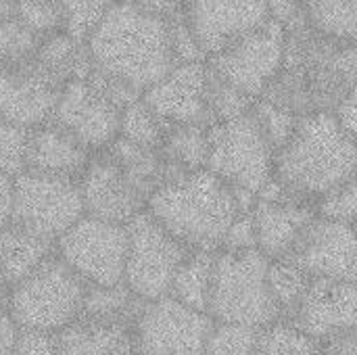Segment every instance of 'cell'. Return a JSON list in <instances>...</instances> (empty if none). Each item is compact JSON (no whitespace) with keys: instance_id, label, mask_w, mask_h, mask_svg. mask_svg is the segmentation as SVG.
Returning <instances> with one entry per match:
<instances>
[{"instance_id":"cell-1","label":"cell","mask_w":357,"mask_h":355,"mask_svg":"<svg viewBox=\"0 0 357 355\" xmlns=\"http://www.w3.org/2000/svg\"><path fill=\"white\" fill-rule=\"evenodd\" d=\"M356 42L324 36L307 23L287 29L282 65L261 98L295 115L333 113L356 90Z\"/></svg>"},{"instance_id":"cell-2","label":"cell","mask_w":357,"mask_h":355,"mask_svg":"<svg viewBox=\"0 0 357 355\" xmlns=\"http://www.w3.org/2000/svg\"><path fill=\"white\" fill-rule=\"evenodd\" d=\"M90 65L121 80L140 94L176 65L167 17L115 0L86 38Z\"/></svg>"},{"instance_id":"cell-3","label":"cell","mask_w":357,"mask_h":355,"mask_svg":"<svg viewBox=\"0 0 357 355\" xmlns=\"http://www.w3.org/2000/svg\"><path fill=\"white\" fill-rule=\"evenodd\" d=\"M356 138L331 111L299 115L289 140L274 153L272 178L284 197L316 205L335 186L356 178Z\"/></svg>"},{"instance_id":"cell-4","label":"cell","mask_w":357,"mask_h":355,"mask_svg":"<svg viewBox=\"0 0 357 355\" xmlns=\"http://www.w3.org/2000/svg\"><path fill=\"white\" fill-rule=\"evenodd\" d=\"M146 211L188 249L218 251L238 205L232 188L203 167L157 186Z\"/></svg>"},{"instance_id":"cell-5","label":"cell","mask_w":357,"mask_h":355,"mask_svg":"<svg viewBox=\"0 0 357 355\" xmlns=\"http://www.w3.org/2000/svg\"><path fill=\"white\" fill-rule=\"evenodd\" d=\"M270 259L259 249H218L207 314L213 322L261 328L280 318L268 289Z\"/></svg>"},{"instance_id":"cell-6","label":"cell","mask_w":357,"mask_h":355,"mask_svg":"<svg viewBox=\"0 0 357 355\" xmlns=\"http://www.w3.org/2000/svg\"><path fill=\"white\" fill-rule=\"evenodd\" d=\"M86 285L52 253L8 291L6 310L21 328L56 333L77 318Z\"/></svg>"},{"instance_id":"cell-7","label":"cell","mask_w":357,"mask_h":355,"mask_svg":"<svg viewBox=\"0 0 357 355\" xmlns=\"http://www.w3.org/2000/svg\"><path fill=\"white\" fill-rule=\"evenodd\" d=\"M274 146L247 111L209 126V155L205 167L228 186L257 195L274 169Z\"/></svg>"},{"instance_id":"cell-8","label":"cell","mask_w":357,"mask_h":355,"mask_svg":"<svg viewBox=\"0 0 357 355\" xmlns=\"http://www.w3.org/2000/svg\"><path fill=\"white\" fill-rule=\"evenodd\" d=\"M84 216L77 178L23 169L13 176L10 222L56 241Z\"/></svg>"},{"instance_id":"cell-9","label":"cell","mask_w":357,"mask_h":355,"mask_svg":"<svg viewBox=\"0 0 357 355\" xmlns=\"http://www.w3.org/2000/svg\"><path fill=\"white\" fill-rule=\"evenodd\" d=\"M126 230L128 253L123 282L144 301L165 297L178 266L190 249L169 234L146 209L126 222Z\"/></svg>"},{"instance_id":"cell-10","label":"cell","mask_w":357,"mask_h":355,"mask_svg":"<svg viewBox=\"0 0 357 355\" xmlns=\"http://www.w3.org/2000/svg\"><path fill=\"white\" fill-rule=\"evenodd\" d=\"M54 253L88 285L123 282L128 253L126 224L82 216L56 241Z\"/></svg>"},{"instance_id":"cell-11","label":"cell","mask_w":357,"mask_h":355,"mask_svg":"<svg viewBox=\"0 0 357 355\" xmlns=\"http://www.w3.org/2000/svg\"><path fill=\"white\" fill-rule=\"evenodd\" d=\"M287 29L268 19L205 59L207 67L251 98H259L282 65Z\"/></svg>"},{"instance_id":"cell-12","label":"cell","mask_w":357,"mask_h":355,"mask_svg":"<svg viewBox=\"0 0 357 355\" xmlns=\"http://www.w3.org/2000/svg\"><path fill=\"white\" fill-rule=\"evenodd\" d=\"M213 324L169 295L146 301L134 324V355H205Z\"/></svg>"},{"instance_id":"cell-13","label":"cell","mask_w":357,"mask_h":355,"mask_svg":"<svg viewBox=\"0 0 357 355\" xmlns=\"http://www.w3.org/2000/svg\"><path fill=\"white\" fill-rule=\"evenodd\" d=\"M121 109L94 90L84 77L69 80L48 121L69 132L88 151H102L119 136Z\"/></svg>"},{"instance_id":"cell-14","label":"cell","mask_w":357,"mask_h":355,"mask_svg":"<svg viewBox=\"0 0 357 355\" xmlns=\"http://www.w3.org/2000/svg\"><path fill=\"white\" fill-rule=\"evenodd\" d=\"M282 259H291L312 278L357 280V249L354 224L326 220L314 216L291 253Z\"/></svg>"},{"instance_id":"cell-15","label":"cell","mask_w":357,"mask_h":355,"mask_svg":"<svg viewBox=\"0 0 357 355\" xmlns=\"http://www.w3.org/2000/svg\"><path fill=\"white\" fill-rule=\"evenodd\" d=\"M77 186L86 216L126 224L146 209L149 197L130 180L107 149L90 155L77 178Z\"/></svg>"},{"instance_id":"cell-16","label":"cell","mask_w":357,"mask_h":355,"mask_svg":"<svg viewBox=\"0 0 357 355\" xmlns=\"http://www.w3.org/2000/svg\"><path fill=\"white\" fill-rule=\"evenodd\" d=\"M63 86L31 54L0 71V117L27 130L36 128L50 119Z\"/></svg>"},{"instance_id":"cell-17","label":"cell","mask_w":357,"mask_h":355,"mask_svg":"<svg viewBox=\"0 0 357 355\" xmlns=\"http://www.w3.org/2000/svg\"><path fill=\"white\" fill-rule=\"evenodd\" d=\"M184 17L199 48L209 56L238 36L264 25L270 10L266 0H188Z\"/></svg>"},{"instance_id":"cell-18","label":"cell","mask_w":357,"mask_h":355,"mask_svg":"<svg viewBox=\"0 0 357 355\" xmlns=\"http://www.w3.org/2000/svg\"><path fill=\"white\" fill-rule=\"evenodd\" d=\"M289 322L318 341L354 331L357 328L356 282L312 278Z\"/></svg>"},{"instance_id":"cell-19","label":"cell","mask_w":357,"mask_h":355,"mask_svg":"<svg viewBox=\"0 0 357 355\" xmlns=\"http://www.w3.org/2000/svg\"><path fill=\"white\" fill-rule=\"evenodd\" d=\"M205 61L180 63L163 80L146 88L140 98L167 128L180 123L211 126L205 105Z\"/></svg>"},{"instance_id":"cell-20","label":"cell","mask_w":357,"mask_h":355,"mask_svg":"<svg viewBox=\"0 0 357 355\" xmlns=\"http://www.w3.org/2000/svg\"><path fill=\"white\" fill-rule=\"evenodd\" d=\"M316 216L314 207L289 197L255 199L251 218L255 226L257 249L268 259H282L291 253L305 224Z\"/></svg>"},{"instance_id":"cell-21","label":"cell","mask_w":357,"mask_h":355,"mask_svg":"<svg viewBox=\"0 0 357 355\" xmlns=\"http://www.w3.org/2000/svg\"><path fill=\"white\" fill-rule=\"evenodd\" d=\"M90 155L92 151L52 121H44L27 130L25 169L79 178Z\"/></svg>"},{"instance_id":"cell-22","label":"cell","mask_w":357,"mask_h":355,"mask_svg":"<svg viewBox=\"0 0 357 355\" xmlns=\"http://www.w3.org/2000/svg\"><path fill=\"white\" fill-rule=\"evenodd\" d=\"M54 335L61 355H134V326L126 322L79 314Z\"/></svg>"},{"instance_id":"cell-23","label":"cell","mask_w":357,"mask_h":355,"mask_svg":"<svg viewBox=\"0 0 357 355\" xmlns=\"http://www.w3.org/2000/svg\"><path fill=\"white\" fill-rule=\"evenodd\" d=\"M52 253L54 241L8 222L0 228V287L10 291Z\"/></svg>"},{"instance_id":"cell-24","label":"cell","mask_w":357,"mask_h":355,"mask_svg":"<svg viewBox=\"0 0 357 355\" xmlns=\"http://www.w3.org/2000/svg\"><path fill=\"white\" fill-rule=\"evenodd\" d=\"M33 61L61 84H67L73 77H84L90 69L86 44L77 42L63 29L40 36Z\"/></svg>"},{"instance_id":"cell-25","label":"cell","mask_w":357,"mask_h":355,"mask_svg":"<svg viewBox=\"0 0 357 355\" xmlns=\"http://www.w3.org/2000/svg\"><path fill=\"white\" fill-rule=\"evenodd\" d=\"M159 151L174 178L195 169H203L209 155V126L203 123L169 126L165 130Z\"/></svg>"},{"instance_id":"cell-26","label":"cell","mask_w":357,"mask_h":355,"mask_svg":"<svg viewBox=\"0 0 357 355\" xmlns=\"http://www.w3.org/2000/svg\"><path fill=\"white\" fill-rule=\"evenodd\" d=\"M107 151L115 157V161L123 167V172L130 176V180L146 195L151 197V192L161 186L163 182L172 180V172L161 155L159 149L155 146H142V144H134L121 136H117Z\"/></svg>"},{"instance_id":"cell-27","label":"cell","mask_w":357,"mask_h":355,"mask_svg":"<svg viewBox=\"0 0 357 355\" xmlns=\"http://www.w3.org/2000/svg\"><path fill=\"white\" fill-rule=\"evenodd\" d=\"M213 257H215V251L190 249L184 262L178 266L167 295L186 308L207 314Z\"/></svg>"},{"instance_id":"cell-28","label":"cell","mask_w":357,"mask_h":355,"mask_svg":"<svg viewBox=\"0 0 357 355\" xmlns=\"http://www.w3.org/2000/svg\"><path fill=\"white\" fill-rule=\"evenodd\" d=\"M144 299H140L126 282H117L111 287H100V285H86V295L79 314L82 316H92V318H105V320H115V322H126V324H136ZM77 314V316H79Z\"/></svg>"},{"instance_id":"cell-29","label":"cell","mask_w":357,"mask_h":355,"mask_svg":"<svg viewBox=\"0 0 357 355\" xmlns=\"http://www.w3.org/2000/svg\"><path fill=\"white\" fill-rule=\"evenodd\" d=\"M305 6V23L331 38L356 42L357 0H310Z\"/></svg>"},{"instance_id":"cell-30","label":"cell","mask_w":357,"mask_h":355,"mask_svg":"<svg viewBox=\"0 0 357 355\" xmlns=\"http://www.w3.org/2000/svg\"><path fill=\"white\" fill-rule=\"evenodd\" d=\"M266 280H268L270 295L280 314L278 320L289 322L293 312L297 310L312 276L305 270H301L297 264H293L291 259H270Z\"/></svg>"},{"instance_id":"cell-31","label":"cell","mask_w":357,"mask_h":355,"mask_svg":"<svg viewBox=\"0 0 357 355\" xmlns=\"http://www.w3.org/2000/svg\"><path fill=\"white\" fill-rule=\"evenodd\" d=\"M320 343L291 322L276 320L257 328L253 355H320Z\"/></svg>"},{"instance_id":"cell-32","label":"cell","mask_w":357,"mask_h":355,"mask_svg":"<svg viewBox=\"0 0 357 355\" xmlns=\"http://www.w3.org/2000/svg\"><path fill=\"white\" fill-rule=\"evenodd\" d=\"M165 130L167 126L151 111V107L142 98H136L134 103L121 109L119 136L134 144L159 149L165 136Z\"/></svg>"},{"instance_id":"cell-33","label":"cell","mask_w":357,"mask_h":355,"mask_svg":"<svg viewBox=\"0 0 357 355\" xmlns=\"http://www.w3.org/2000/svg\"><path fill=\"white\" fill-rule=\"evenodd\" d=\"M207 65V63H205ZM255 98L247 96L226 80H222L218 73H213L207 67V77H205V105L211 123L226 121L232 117H238L251 109Z\"/></svg>"},{"instance_id":"cell-34","label":"cell","mask_w":357,"mask_h":355,"mask_svg":"<svg viewBox=\"0 0 357 355\" xmlns=\"http://www.w3.org/2000/svg\"><path fill=\"white\" fill-rule=\"evenodd\" d=\"M63 10V31L77 42H86L115 0H59Z\"/></svg>"},{"instance_id":"cell-35","label":"cell","mask_w":357,"mask_h":355,"mask_svg":"<svg viewBox=\"0 0 357 355\" xmlns=\"http://www.w3.org/2000/svg\"><path fill=\"white\" fill-rule=\"evenodd\" d=\"M249 113L255 117V121L259 123V128L268 136L274 151H278L289 140V136L293 134L297 119H299V115H295V113H291V111H287V109H282V107H278L272 100L261 98V96L253 100Z\"/></svg>"},{"instance_id":"cell-36","label":"cell","mask_w":357,"mask_h":355,"mask_svg":"<svg viewBox=\"0 0 357 355\" xmlns=\"http://www.w3.org/2000/svg\"><path fill=\"white\" fill-rule=\"evenodd\" d=\"M40 36L19 23L15 17L0 21V71L29 59Z\"/></svg>"},{"instance_id":"cell-37","label":"cell","mask_w":357,"mask_h":355,"mask_svg":"<svg viewBox=\"0 0 357 355\" xmlns=\"http://www.w3.org/2000/svg\"><path fill=\"white\" fill-rule=\"evenodd\" d=\"M15 19L38 36L63 29L59 0H15Z\"/></svg>"},{"instance_id":"cell-38","label":"cell","mask_w":357,"mask_h":355,"mask_svg":"<svg viewBox=\"0 0 357 355\" xmlns=\"http://www.w3.org/2000/svg\"><path fill=\"white\" fill-rule=\"evenodd\" d=\"M255 333L257 328L251 326L215 322L205 345V355H253Z\"/></svg>"},{"instance_id":"cell-39","label":"cell","mask_w":357,"mask_h":355,"mask_svg":"<svg viewBox=\"0 0 357 355\" xmlns=\"http://www.w3.org/2000/svg\"><path fill=\"white\" fill-rule=\"evenodd\" d=\"M356 209H357V180L351 178L339 186H335L333 190H328L326 195H322L316 205L314 211L320 218L326 220H335V222H345V224H354L356 222Z\"/></svg>"},{"instance_id":"cell-40","label":"cell","mask_w":357,"mask_h":355,"mask_svg":"<svg viewBox=\"0 0 357 355\" xmlns=\"http://www.w3.org/2000/svg\"><path fill=\"white\" fill-rule=\"evenodd\" d=\"M27 128L0 117V172L17 176L25 169Z\"/></svg>"},{"instance_id":"cell-41","label":"cell","mask_w":357,"mask_h":355,"mask_svg":"<svg viewBox=\"0 0 357 355\" xmlns=\"http://www.w3.org/2000/svg\"><path fill=\"white\" fill-rule=\"evenodd\" d=\"M167 23H169V46H172V54H174V61L176 65L180 63H192V61H205V52L199 48L188 23H186V17H184V8L169 15L167 17Z\"/></svg>"},{"instance_id":"cell-42","label":"cell","mask_w":357,"mask_h":355,"mask_svg":"<svg viewBox=\"0 0 357 355\" xmlns=\"http://www.w3.org/2000/svg\"><path fill=\"white\" fill-rule=\"evenodd\" d=\"M10 355H61L56 335L36 328H21Z\"/></svg>"},{"instance_id":"cell-43","label":"cell","mask_w":357,"mask_h":355,"mask_svg":"<svg viewBox=\"0 0 357 355\" xmlns=\"http://www.w3.org/2000/svg\"><path fill=\"white\" fill-rule=\"evenodd\" d=\"M220 249H257V239H255V226L251 211L238 213L232 224L228 226Z\"/></svg>"},{"instance_id":"cell-44","label":"cell","mask_w":357,"mask_h":355,"mask_svg":"<svg viewBox=\"0 0 357 355\" xmlns=\"http://www.w3.org/2000/svg\"><path fill=\"white\" fill-rule=\"evenodd\" d=\"M270 19L278 21L284 29H293L305 23V6L297 0H266Z\"/></svg>"},{"instance_id":"cell-45","label":"cell","mask_w":357,"mask_h":355,"mask_svg":"<svg viewBox=\"0 0 357 355\" xmlns=\"http://www.w3.org/2000/svg\"><path fill=\"white\" fill-rule=\"evenodd\" d=\"M320 355H357V328L322 339Z\"/></svg>"},{"instance_id":"cell-46","label":"cell","mask_w":357,"mask_h":355,"mask_svg":"<svg viewBox=\"0 0 357 355\" xmlns=\"http://www.w3.org/2000/svg\"><path fill=\"white\" fill-rule=\"evenodd\" d=\"M356 100H357V94L356 90H351L337 107H335V111H333V115L337 117V121H339V126L349 134V136H354L356 138V126H357V111H356Z\"/></svg>"},{"instance_id":"cell-47","label":"cell","mask_w":357,"mask_h":355,"mask_svg":"<svg viewBox=\"0 0 357 355\" xmlns=\"http://www.w3.org/2000/svg\"><path fill=\"white\" fill-rule=\"evenodd\" d=\"M19 335V324L13 320L6 308H0V355H10Z\"/></svg>"},{"instance_id":"cell-48","label":"cell","mask_w":357,"mask_h":355,"mask_svg":"<svg viewBox=\"0 0 357 355\" xmlns=\"http://www.w3.org/2000/svg\"><path fill=\"white\" fill-rule=\"evenodd\" d=\"M13 207V176L0 172V228L10 222Z\"/></svg>"},{"instance_id":"cell-49","label":"cell","mask_w":357,"mask_h":355,"mask_svg":"<svg viewBox=\"0 0 357 355\" xmlns=\"http://www.w3.org/2000/svg\"><path fill=\"white\" fill-rule=\"evenodd\" d=\"M123 2H130L134 6H140L144 10H151V13H157V15H163V17H169V15L184 8L176 0H123Z\"/></svg>"},{"instance_id":"cell-50","label":"cell","mask_w":357,"mask_h":355,"mask_svg":"<svg viewBox=\"0 0 357 355\" xmlns=\"http://www.w3.org/2000/svg\"><path fill=\"white\" fill-rule=\"evenodd\" d=\"M15 17V0H0V21Z\"/></svg>"},{"instance_id":"cell-51","label":"cell","mask_w":357,"mask_h":355,"mask_svg":"<svg viewBox=\"0 0 357 355\" xmlns=\"http://www.w3.org/2000/svg\"><path fill=\"white\" fill-rule=\"evenodd\" d=\"M176 2H180V4H182V6H184V4H186V2H188V0H176Z\"/></svg>"},{"instance_id":"cell-52","label":"cell","mask_w":357,"mask_h":355,"mask_svg":"<svg viewBox=\"0 0 357 355\" xmlns=\"http://www.w3.org/2000/svg\"><path fill=\"white\" fill-rule=\"evenodd\" d=\"M297 2H301V4H305V2H310V0H297Z\"/></svg>"}]
</instances>
